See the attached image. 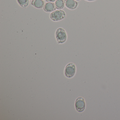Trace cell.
Wrapping results in <instances>:
<instances>
[{
    "mask_svg": "<svg viewBox=\"0 0 120 120\" xmlns=\"http://www.w3.org/2000/svg\"><path fill=\"white\" fill-rule=\"evenodd\" d=\"M76 0V1H79L80 0Z\"/></svg>",
    "mask_w": 120,
    "mask_h": 120,
    "instance_id": "cell-12",
    "label": "cell"
},
{
    "mask_svg": "<svg viewBox=\"0 0 120 120\" xmlns=\"http://www.w3.org/2000/svg\"><path fill=\"white\" fill-rule=\"evenodd\" d=\"M86 1H89V2H92V1H94L95 0H85Z\"/></svg>",
    "mask_w": 120,
    "mask_h": 120,
    "instance_id": "cell-11",
    "label": "cell"
},
{
    "mask_svg": "<svg viewBox=\"0 0 120 120\" xmlns=\"http://www.w3.org/2000/svg\"><path fill=\"white\" fill-rule=\"evenodd\" d=\"M76 68L75 64L73 63H69L66 66L64 69V74L68 78L73 77L75 74Z\"/></svg>",
    "mask_w": 120,
    "mask_h": 120,
    "instance_id": "cell-2",
    "label": "cell"
},
{
    "mask_svg": "<svg viewBox=\"0 0 120 120\" xmlns=\"http://www.w3.org/2000/svg\"><path fill=\"white\" fill-rule=\"evenodd\" d=\"M50 18L52 21H58L64 19L66 17V14L63 10H57L54 11L50 14Z\"/></svg>",
    "mask_w": 120,
    "mask_h": 120,
    "instance_id": "cell-3",
    "label": "cell"
},
{
    "mask_svg": "<svg viewBox=\"0 0 120 120\" xmlns=\"http://www.w3.org/2000/svg\"><path fill=\"white\" fill-rule=\"evenodd\" d=\"M46 2H54L56 1V0H45Z\"/></svg>",
    "mask_w": 120,
    "mask_h": 120,
    "instance_id": "cell-10",
    "label": "cell"
},
{
    "mask_svg": "<svg viewBox=\"0 0 120 120\" xmlns=\"http://www.w3.org/2000/svg\"><path fill=\"white\" fill-rule=\"evenodd\" d=\"M56 8L57 9H62L64 6V0H56L55 3Z\"/></svg>",
    "mask_w": 120,
    "mask_h": 120,
    "instance_id": "cell-8",
    "label": "cell"
},
{
    "mask_svg": "<svg viewBox=\"0 0 120 120\" xmlns=\"http://www.w3.org/2000/svg\"><path fill=\"white\" fill-rule=\"evenodd\" d=\"M64 5L68 9L73 10L78 6V3L75 0H64Z\"/></svg>",
    "mask_w": 120,
    "mask_h": 120,
    "instance_id": "cell-5",
    "label": "cell"
},
{
    "mask_svg": "<svg viewBox=\"0 0 120 120\" xmlns=\"http://www.w3.org/2000/svg\"><path fill=\"white\" fill-rule=\"evenodd\" d=\"M75 107L77 111L82 112L85 109L86 104L84 98L81 97L78 98L75 102Z\"/></svg>",
    "mask_w": 120,
    "mask_h": 120,
    "instance_id": "cell-4",
    "label": "cell"
},
{
    "mask_svg": "<svg viewBox=\"0 0 120 120\" xmlns=\"http://www.w3.org/2000/svg\"><path fill=\"white\" fill-rule=\"evenodd\" d=\"M19 4L23 8H26L28 7L29 4V0H17Z\"/></svg>",
    "mask_w": 120,
    "mask_h": 120,
    "instance_id": "cell-9",
    "label": "cell"
},
{
    "mask_svg": "<svg viewBox=\"0 0 120 120\" xmlns=\"http://www.w3.org/2000/svg\"><path fill=\"white\" fill-rule=\"evenodd\" d=\"M56 6L54 3H46L43 7V9L44 11L47 12H50L54 11L56 10Z\"/></svg>",
    "mask_w": 120,
    "mask_h": 120,
    "instance_id": "cell-6",
    "label": "cell"
},
{
    "mask_svg": "<svg viewBox=\"0 0 120 120\" xmlns=\"http://www.w3.org/2000/svg\"><path fill=\"white\" fill-rule=\"evenodd\" d=\"M55 37L58 43H64L66 40V33L63 28H59L56 31Z\"/></svg>",
    "mask_w": 120,
    "mask_h": 120,
    "instance_id": "cell-1",
    "label": "cell"
},
{
    "mask_svg": "<svg viewBox=\"0 0 120 120\" xmlns=\"http://www.w3.org/2000/svg\"><path fill=\"white\" fill-rule=\"evenodd\" d=\"M31 4L33 7L38 9H41L44 7L45 4L43 0H33Z\"/></svg>",
    "mask_w": 120,
    "mask_h": 120,
    "instance_id": "cell-7",
    "label": "cell"
}]
</instances>
